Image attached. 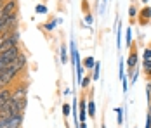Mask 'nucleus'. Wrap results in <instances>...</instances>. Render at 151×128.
Wrapping results in <instances>:
<instances>
[{
    "label": "nucleus",
    "mask_w": 151,
    "mask_h": 128,
    "mask_svg": "<svg viewBox=\"0 0 151 128\" xmlns=\"http://www.w3.org/2000/svg\"><path fill=\"white\" fill-rule=\"evenodd\" d=\"M16 0H9V2H5V5H2V9H0V19H9L11 16H14V11H16Z\"/></svg>",
    "instance_id": "nucleus-1"
},
{
    "label": "nucleus",
    "mask_w": 151,
    "mask_h": 128,
    "mask_svg": "<svg viewBox=\"0 0 151 128\" xmlns=\"http://www.w3.org/2000/svg\"><path fill=\"white\" fill-rule=\"evenodd\" d=\"M151 21V7H144L141 12H139V24H148Z\"/></svg>",
    "instance_id": "nucleus-2"
},
{
    "label": "nucleus",
    "mask_w": 151,
    "mask_h": 128,
    "mask_svg": "<svg viewBox=\"0 0 151 128\" xmlns=\"http://www.w3.org/2000/svg\"><path fill=\"white\" fill-rule=\"evenodd\" d=\"M137 59H139V56H137V49L132 47V49H130V54H129V59H127V66H129L130 69H134V68L137 66Z\"/></svg>",
    "instance_id": "nucleus-3"
},
{
    "label": "nucleus",
    "mask_w": 151,
    "mask_h": 128,
    "mask_svg": "<svg viewBox=\"0 0 151 128\" xmlns=\"http://www.w3.org/2000/svg\"><path fill=\"white\" fill-rule=\"evenodd\" d=\"M85 104H87V99H85V97H82V99H80V113H78V121H80V123H85V119H87Z\"/></svg>",
    "instance_id": "nucleus-4"
},
{
    "label": "nucleus",
    "mask_w": 151,
    "mask_h": 128,
    "mask_svg": "<svg viewBox=\"0 0 151 128\" xmlns=\"http://www.w3.org/2000/svg\"><path fill=\"white\" fill-rule=\"evenodd\" d=\"M12 99L14 100H19V99H26V87L21 85L16 92H12Z\"/></svg>",
    "instance_id": "nucleus-5"
},
{
    "label": "nucleus",
    "mask_w": 151,
    "mask_h": 128,
    "mask_svg": "<svg viewBox=\"0 0 151 128\" xmlns=\"http://www.w3.org/2000/svg\"><path fill=\"white\" fill-rule=\"evenodd\" d=\"M94 66H96V59H94V57H85V59H83V68L94 69Z\"/></svg>",
    "instance_id": "nucleus-6"
},
{
    "label": "nucleus",
    "mask_w": 151,
    "mask_h": 128,
    "mask_svg": "<svg viewBox=\"0 0 151 128\" xmlns=\"http://www.w3.org/2000/svg\"><path fill=\"white\" fill-rule=\"evenodd\" d=\"M87 116L96 118V106H94V102H92V100H89V111H87Z\"/></svg>",
    "instance_id": "nucleus-7"
},
{
    "label": "nucleus",
    "mask_w": 151,
    "mask_h": 128,
    "mask_svg": "<svg viewBox=\"0 0 151 128\" xmlns=\"http://www.w3.org/2000/svg\"><path fill=\"white\" fill-rule=\"evenodd\" d=\"M99 68H101V64H99V62H96V66H94V69H92V80H96V82H97V80H99Z\"/></svg>",
    "instance_id": "nucleus-8"
},
{
    "label": "nucleus",
    "mask_w": 151,
    "mask_h": 128,
    "mask_svg": "<svg viewBox=\"0 0 151 128\" xmlns=\"http://www.w3.org/2000/svg\"><path fill=\"white\" fill-rule=\"evenodd\" d=\"M11 36H12V35H11V33H4V35H2V36H0V52H2V47H4V45H5V42H7V40H9V38H11Z\"/></svg>",
    "instance_id": "nucleus-9"
},
{
    "label": "nucleus",
    "mask_w": 151,
    "mask_h": 128,
    "mask_svg": "<svg viewBox=\"0 0 151 128\" xmlns=\"http://www.w3.org/2000/svg\"><path fill=\"white\" fill-rule=\"evenodd\" d=\"M61 62H64V64L68 62V56H66V47H64V45L61 47Z\"/></svg>",
    "instance_id": "nucleus-10"
},
{
    "label": "nucleus",
    "mask_w": 151,
    "mask_h": 128,
    "mask_svg": "<svg viewBox=\"0 0 151 128\" xmlns=\"http://www.w3.org/2000/svg\"><path fill=\"white\" fill-rule=\"evenodd\" d=\"M70 113H71V107H70L68 104H64V106H63V114H64V118H66V119H68Z\"/></svg>",
    "instance_id": "nucleus-11"
},
{
    "label": "nucleus",
    "mask_w": 151,
    "mask_h": 128,
    "mask_svg": "<svg viewBox=\"0 0 151 128\" xmlns=\"http://www.w3.org/2000/svg\"><path fill=\"white\" fill-rule=\"evenodd\" d=\"M116 47L120 49L122 47V29L118 28V31H116Z\"/></svg>",
    "instance_id": "nucleus-12"
},
{
    "label": "nucleus",
    "mask_w": 151,
    "mask_h": 128,
    "mask_svg": "<svg viewBox=\"0 0 151 128\" xmlns=\"http://www.w3.org/2000/svg\"><path fill=\"white\" fill-rule=\"evenodd\" d=\"M115 111H116V114H118V125H122V123H123V116H122L123 111H122V107H116Z\"/></svg>",
    "instance_id": "nucleus-13"
},
{
    "label": "nucleus",
    "mask_w": 151,
    "mask_h": 128,
    "mask_svg": "<svg viewBox=\"0 0 151 128\" xmlns=\"http://www.w3.org/2000/svg\"><path fill=\"white\" fill-rule=\"evenodd\" d=\"M132 43V29L129 28L127 29V45H130Z\"/></svg>",
    "instance_id": "nucleus-14"
},
{
    "label": "nucleus",
    "mask_w": 151,
    "mask_h": 128,
    "mask_svg": "<svg viewBox=\"0 0 151 128\" xmlns=\"http://www.w3.org/2000/svg\"><path fill=\"white\" fill-rule=\"evenodd\" d=\"M144 69L148 73H151V59H148V61H144Z\"/></svg>",
    "instance_id": "nucleus-15"
},
{
    "label": "nucleus",
    "mask_w": 151,
    "mask_h": 128,
    "mask_svg": "<svg viewBox=\"0 0 151 128\" xmlns=\"http://www.w3.org/2000/svg\"><path fill=\"white\" fill-rule=\"evenodd\" d=\"M89 82H91V78H89V76H87V78H83V80H82V83H80L82 88H87V87H89Z\"/></svg>",
    "instance_id": "nucleus-16"
},
{
    "label": "nucleus",
    "mask_w": 151,
    "mask_h": 128,
    "mask_svg": "<svg viewBox=\"0 0 151 128\" xmlns=\"http://www.w3.org/2000/svg\"><path fill=\"white\" fill-rule=\"evenodd\" d=\"M142 57H144V61L151 59V49H146V50H144V54H142Z\"/></svg>",
    "instance_id": "nucleus-17"
},
{
    "label": "nucleus",
    "mask_w": 151,
    "mask_h": 128,
    "mask_svg": "<svg viewBox=\"0 0 151 128\" xmlns=\"http://www.w3.org/2000/svg\"><path fill=\"white\" fill-rule=\"evenodd\" d=\"M129 16H130V17H136V7H134V5H130V9H129Z\"/></svg>",
    "instance_id": "nucleus-18"
},
{
    "label": "nucleus",
    "mask_w": 151,
    "mask_h": 128,
    "mask_svg": "<svg viewBox=\"0 0 151 128\" xmlns=\"http://www.w3.org/2000/svg\"><path fill=\"white\" fill-rule=\"evenodd\" d=\"M123 76H125V73H123V59H122L120 61V80L123 78Z\"/></svg>",
    "instance_id": "nucleus-19"
},
{
    "label": "nucleus",
    "mask_w": 151,
    "mask_h": 128,
    "mask_svg": "<svg viewBox=\"0 0 151 128\" xmlns=\"http://www.w3.org/2000/svg\"><path fill=\"white\" fill-rule=\"evenodd\" d=\"M54 26H56V21H52V23H49V24H45V28H47V29H52Z\"/></svg>",
    "instance_id": "nucleus-20"
},
{
    "label": "nucleus",
    "mask_w": 151,
    "mask_h": 128,
    "mask_svg": "<svg viewBox=\"0 0 151 128\" xmlns=\"http://www.w3.org/2000/svg\"><path fill=\"white\" fill-rule=\"evenodd\" d=\"M47 9L45 7H44V5H38V7H37V12H45Z\"/></svg>",
    "instance_id": "nucleus-21"
},
{
    "label": "nucleus",
    "mask_w": 151,
    "mask_h": 128,
    "mask_svg": "<svg viewBox=\"0 0 151 128\" xmlns=\"http://www.w3.org/2000/svg\"><path fill=\"white\" fill-rule=\"evenodd\" d=\"M85 21H87V23H92V16L91 14H85Z\"/></svg>",
    "instance_id": "nucleus-22"
},
{
    "label": "nucleus",
    "mask_w": 151,
    "mask_h": 128,
    "mask_svg": "<svg viewBox=\"0 0 151 128\" xmlns=\"http://www.w3.org/2000/svg\"><path fill=\"white\" fill-rule=\"evenodd\" d=\"M148 92H151V83H150V85H148Z\"/></svg>",
    "instance_id": "nucleus-23"
},
{
    "label": "nucleus",
    "mask_w": 151,
    "mask_h": 128,
    "mask_svg": "<svg viewBox=\"0 0 151 128\" xmlns=\"http://www.w3.org/2000/svg\"><path fill=\"white\" fill-rule=\"evenodd\" d=\"M104 2H108V0H104Z\"/></svg>",
    "instance_id": "nucleus-24"
}]
</instances>
